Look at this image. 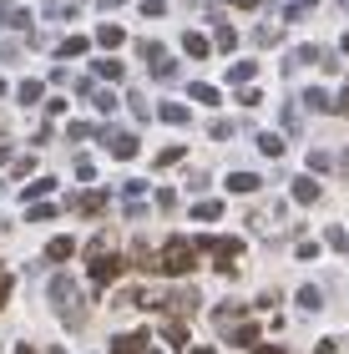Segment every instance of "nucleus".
I'll return each instance as SVG.
<instances>
[{
  "label": "nucleus",
  "instance_id": "nucleus-1",
  "mask_svg": "<svg viewBox=\"0 0 349 354\" xmlns=\"http://www.w3.org/2000/svg\"><path fill=\"white\" fill-rule=\"evenodd\" d=\"M51 304L61 309L66 329H82V324H86V304H82V294H76L71 273H56V283H51Z\"/></svg>",
  "mask_w": 349,
  "mask_h": 354
},
{
  "label": "nucleus",
  "instance_id": "nucleus-2",
  "mask_svg": "<svg viewBox=\"0 0 349 354\" xmlns=\"http://www.w3.org/2000/svg\"><path fill=\"white\" fill-rule=\"evenodd\" d=\"M117 279H122V259H112V253H91V283L106 288Z\"/></svg>",
  "mask_w": 349,
  "mask_h": 354
},
{
  "label": "nucleus",
  "instance_id": "nucleus-3",
  "mask_svg": "<svg viewBox=\"0 0 349 354\" xmlns=\"http://www.w3.org/2000/svg\"><path fill=\"white\" fill-rule=\"evenodd\" d=\"M202 248L213 253L218 273H228V279H233V259H238V243H233V238H202Z\"/></svg>",
  "mask_w": 349,
  "mask_h": 354
},
{
  "label": "nucleus",
  "instance_id": "nucleus-4",
  "mask_svg": "<svg viewBox=\"0 0 349 354\" xmlns=\"http://www.w3.org/2000/svg\"><path fill=\"white\" fill-rule=\"evenodd\" d=\"M162 273H193V248L172 238V243H167V253H162Z\"/></svg>",
  "mask_w": 349,
  "mask_h": 354
},
{
  "label": "nucleus",
  "instance_id": "nucleus-5",
  "mask_svg": "<svg viewBox=\"0 0 349 354\" xmlns=\"http://www.w3.org/2000/svg\"><path fill=\"white\" fill-rule=\"evenodd\" d=\"M102 142L112 147V157H137V137H126V132H102Z\"/></svg>",
  "mask_w": 349,
  "mask_h": 354
},
{
  "label": "nucleus",
  "instance_id": "nucleus-6",
  "mask_svg": "<svg viewBox=\"0 0 349 354\" xmlns=\"http://www.w3.org/2000/svg\"><path fill=\"white\" fill-rule=\"evenodd\" d=\"M76 213H82V218L106 213V192H82V198H76Z\"/></svg>",
  "mask_w": 349,
  "mask_h": 354
},
{
  "label": "nucleus",
  "instance_id": "nucleus-7",
  "mask_svg": "<svg viewBox=\"0 0 349 354\" xmlns=\"http://www.w3.org/2000/svg\"><path fill=\"white\" fill-rule=\"evenodd\" d=\"M142 344H147V334H117L112 354H142Z\"/></svg>",
  "mask_w": 349,
  "mask_h": 354
},
{
  "label": "nucleus",
  "instance_id": "nucleus-8",
  "mask_svg": "<svg viewBox=\"0 0 349 354\" xmlns=\"http://www.w3.org/2000/svg\"><path fill=\"white\" fill-rule=\"evenodd\" d=\"M294 198H299V203H319V183H314V177H299V183H294Z\"/></svg>",
  "mask_w": 349,
  "mask_h": 354
},
{
  "label": "nucleus",
  "instance_id": "nucleus-9",
  "mask_svg": "<svg viewBox=\"0 0 349 354\" xmlns=\"http://www.w3.org/2000/svg\"><path fill=\"white\" fill-rule=\"evenodd\" d=\"M228 192H258V177H253V172H233L228 177Z\"/></svg>",
  "mask_w": 349,
  "mask_h": 354
},
{
  "label": "nucleus",
  "instance_id": "nucleus-10",
  "mask_svg": "<svg viewBox=\"0 0 349 354\" xmlns=\"http://www.w3.org/2000/svg\"><path fill=\"white\" fill-rule=\"evenodd\" d=\"M157 117H162V122H178V127H182V122H187V106H182V102H162V106H157Z\"/></svg>",
  "mask_w": 349,
  "mask_h": 354
},
{
  "label": "nucleus",
  "instance_id": "nucleus-11",
  "mask_svg": "<svg viewBox=\"0 0 349 354\" xmlns=\"http://www.w3.org/2000/svg\"><path fill=\"white\" fill-rule=\"evenodd\" d=\"M46 253H51V263H61V259H71V253H76V243H71V238H51V248H46Z\"/></svg>",
  "mask_w": 349,
  "mask_h": 354
},
{
  "label": "nucleus",
  "instance_id": "nucleus-12",
  "mask_svg": "<svg viewBox=\"0 0 349 354\" xmlns=\"http://www.w3.org/2000/svg\"><path fill=\"white\" fill-rule=\"evenodd\" d=\"M228 339H233V344H253V339H258V324H233Z\"/></svg>",
  "mask_w": 349,
  "mask_h": 354
},
{
  "label": "nucleus",
  "instance_id": "nucleus-13",
  "mask_svg": "<svg viewBox=\"0 0 349 354\" xmlns=\"http://www.w3.org/2000/svg\"><path fill=\"white\" fill-rule=\"evenodd\" d=\"M46 192H56V183H51V177H36V183L26 187V198H46Z\"/></svg>",
  "mask_w": 349,
  "mask_h": 354
},
{
  "label": "nucleus",
  "instance_id": "nucleus-14",
  "mask_svg": "<svg viewBox=\"0 0 349 354\" xmlns=\"http://www.w3.org/2000/svg\"><path fill=\"white\" fill-rule=\"evenodd\" d=\"M182 51L187 56H208V41H202V36H182Z\"/></svg>",
  "mask_w": 349,
  "mask_h": 354
},
{
  "label": "nucleus",
  "instance_id": "nucleus-15",
  "mask_svg": "<svg viewBox=\"0 0 349 354\" xmlns=\"http://www.w3.org/2000/svg\"><path fill=\"white\" fill-rule=\"evenodd\" d=\"M97 41H102V46H122V26H102Z\"/></svg>",
  "mask_w": 349,
  "mask_h": 354
},
{
  "label": "nucleus",
  "instance_id": "nucleus-16",
  "mask_svg": "<svg viewBox=\"0 0 349 354\" xmlns=\"http://www.w3.org/2000/svg\"><path fill=\"white\" fill-rule=\"evenodd\" d=\"M86 51V36H71V41H61V56H82Z\"/></svg>",
  "mask_w": 349,
  "mask_h": 354
},
{
  "label": "nucleus",
  "instance_id": "nucleus-17",
  "mask_svg": "<svg viewBox=\"0 0 349 354\" xmlns=\"http://www.w3.org/2000/svg\"><path fill=\"white\" fill-rule=\"evenodd\" d=\"M97 71L106 76V82H122V61H97Z\"/></svg>",
  "mask_w": 349,
  "mask_h": 354
},
{
  "label": "nucleus",
  "instance_id": "nucleus-18",
  "mask_svg": "<svg viewBox=\"0 0 349 354\" xmlns=\"http://www.w3.org/2000/svg\"><path fill=\"white\" fill-rule=\"evenodd\" d=\"M15 96H21V102H26V106H30V102H41V82H26L21 91H15Z\"/></svg>",
  "mask_w": 349,
  "mask_h": 354
},
{
  "label": "nucleus",
  "instance_id": "nucleus-19",
  "mask_svg": "<svg viewBox=\"0 0 349 354\" xmlns=\"http://www.w3.org/2000/svg\"><path fill=\"white\" fill-rule=\"evenodd\" d=\"M193 96H198L202 106H218V86H193Z\"/></svg>",
  "mask_w": 349,
  "mask_h": 354
},
{
  "label": "nucleus",
  "instance_id": "nucleus-20",
  "mask_svg": "<svg viewBox=\"0 0 349 354\" xmlns=\"http://www.w3.org/2000/svg\"><path fill=\"white\" fill-rule=\"evenodd\" d=\"M253 71H258V66H253V61H238V66H233L228 76H233V82H248V76H253Z\"/></svg>",
  "mask_w": 349,
  "mask_h": 354
},
{
  "label": "nucleus",
  "instance_id": "nucleus-21",
  "mask_svg": "<svg viewBox=\"0 0 349 354\" xmlns=\"http://www.w3.org/2000/svg\"><path fill=\"white\" fill-rule=\"evenodd\" d=\"M193 213H198V218H202V223H213V218H218V213H223V207H218V203H198V207H193Z\"/></svg>",
  "mask_w": 349,
  "mask_h": 354
},
{
  "label": "nucleus",
  "instance_id": "nucleus-22",
  "mask_svg": "<svg viewBox=\"0 0 349 354\" xmlns=\"http://www.w3.org/2000/svg\"><path fill=\"white\" fill-rule=\"evenodd\" d=\"M258 147H263L268 157H279V152H283V142H279V137H258Z\"/></svg>",
  "mask_w": 349,
  "mask_h": 354
},
{
  "label": "nucleus",
  "instance_id": "nucleus-23",
  "mask_svg": "<svg viewBox=\"0 0 349 354\" xmlns=\"http://www.w3.org/2000/svg\"><path fill=\"white\" fill-rule=\"evenodd\" d=\"M167 344H187V329L182 324H167Z\"/></svg>",
  "mask_w": 349,
  "mask_h": 354
},
{
  "label": "nucleus",
  "instance_id": "nucleus-24",
  "mask_svg": "<svg viewBox=\"0 0 349 354\" xmlns=\"http://www.w3.org/2000/svg\"><path fill=\"white\" fill-rule=\"evenodd\" d=\"M167 10V0H142V15H162Z\"/></svg>",
  "mask_w": 349,
  "mask_h": 354
},
{
  "label": "nucleus",
  "instance_id": "nucleus-25",
  "mask_svg": "<svg viewBox=\"0 0 349 354\" xmlns=\"http://www.w3.org/2000/svg\"><path fill=\"white\" fill-rule=\"evenodd\" d=\"M6 299H10V273L0 268V309H6Z\"/></svg>",
  "mask_w": 349,
  "mask_h": 354
},
{
  "label": "nucleus",
  "instance_id": "nucleus-26",
  "mask_svg": "<svg viewBox=\"0 0 349 354\" xmlns=\"http://www.w3.org/2000/svg\"><path fill=\"white\" fill-rule=\"evenodd\" d=\"M339 117H349V86L339 91Z\"/></svg>",
  "mask_w": 349,
  "mask_h": 354
},
{
  "label": "nucleus",
  "instance_id": "nucleus-27",
  "mask_svg": "<svg viewBox=\"0 0 349 354\" xmlns=\"http://www.w3.org/2000/svg\"><path fill=\"white\" fill-rule=\"evenodd\" d=\"M339 172H344V177H349V147H344V157H339Z\"/></svg>",
  "mask_w": 349,
  "mask_h": 354
},
{
  "label": "nucleus",
  "instance_id": "nucleus-28",
  "mask_svg": "<svg viewBox=\"0 0 349 354\" xmlns=\"http://www.w3.org/2000/svg\"><path fill=\"white\" fill-rule=\"evenodd\" d=\"M10 354H36V349H30V344H15V349H10Z\"/></svg>",
  "mask_w": 349,
  "mask_h": 354
},
{
  "label": "nucleus",
  "instance_id": "nucleus-29",
  "mask_svg": "<svg viewBox=\"0 0 349 354\" xmlns=\"http://www.w3.org/2000/svg\"><path fill=\"white\" fill-rule=\"evenodd\" d=\"M253 354H283V349H274V344H263V349H253Z\"/></svg>",
  "mask_w": 349,
  "mask_h": 354
},
{
  "label": "nucleus",
  "instance_id": "nucleus-30",
  "mask_svg": "<svg viewBox=\"0 0 349 354\" xmlns=\"http://www.w3.org/2000/svg\"><path fill=\"white\" fill-rule=\"evenodd\" d=\"M233 6H258V0H233Z\"/></svg>",
  "mask_w": 349,
  "mask_h": 354
},
{
  "label": "nucleus",
  "instance_id": "nucleus-31",
  "mask_svg": "<svg viewBox=\"0 0 349 354\" xmlns=\"http://www.w3.org/2000/svg\"><path fill=\"white\" fill-rule=\"evenodd\" d=\"M6 157H10V152H6V147H0V162H6Z\"/></svg>",
  "mask_w": 349,
  "mask_h": 354
},
{
  "label": "nucleus",
  "instance_id": "nucleus-32",
  "mask_svg": "<svg viewBox=\"0 0 349 354\" xmlns=\"http://www.w3.org/2000/svg\"><path fill=\"white\" fill-rule=\"evenodd\" d=\"M0 91H6V82H0Z\"/></svg>",
  "mask_w": 349,
  "mask_h": 354
},
{
  "label": "nucleus",
  "instance_id": "nucleus-33",
  "mask_svg": "<svg viewBox=\"0 0 349 354\" xmlns=\"http://www.w3.org/2000/svg\"><path fill=\"white\" fill-rule=\"evenodd\" d=\"M51 354H61V349H51Z\"/></svg>",
  "mask_w": 349,
  "mask_h": 354
}]
</instances>
